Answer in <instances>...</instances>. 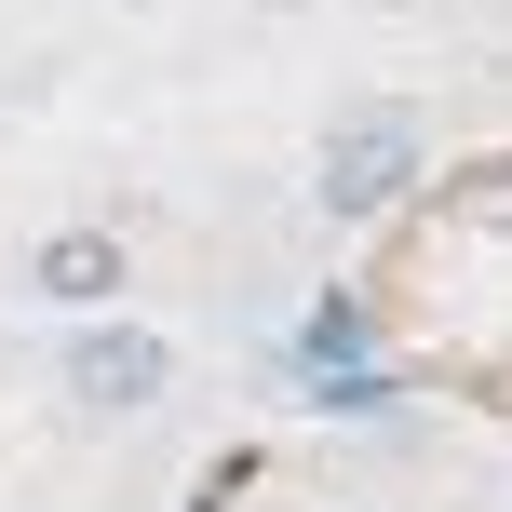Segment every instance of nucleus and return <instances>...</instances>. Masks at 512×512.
<instances>
[{"label":"nucleus","instance_id":"1","mask_svg":"<svg viewBox=\"0 0 512 512\" xmlns=\"http://www.w3.org/2000/svg\"><path fill=\"white\" fill-rule=\"evenodd\" d=\"M405 189H418V108H337V122H324V203L337 216H391V203H405Z\"/></svg>","mask_w":512,"mask_h":512},{"label":"nucleus","instance_id":"2","mask_svg":"<svg viewBox=\"0 0 512 512\" xmlns=\"http://www.w3.org/2000/svg\"><path fill=\"white\" fill-rule=\"evenodd\" d=\"M162 378H176V351H162L149 324H81V337H68V405H81V418L162 405Z\"/></svg>","mask_w":512,"mask_h":512},{"label":"nucleus","instance_id":"3","mask_svg":"<svg viewBox=\"0 0 512 512\" xmlns=\"http://www.w3.org/2000/svg\"><path fill=\"white\" fill-rule=\"evenodd\" d=\"M27 283H41L54 310H95V297H122V230H54L41 256H27Z\"/></svg>","mask_w":512,"mask_h":512}]
</instances>
